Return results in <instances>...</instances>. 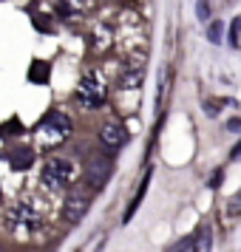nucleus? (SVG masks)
I'll return each instance as SVG.
<instances>
[{
    "instance_id": "obj_1",
    "label": "nucleus",
    "mask_w": 241,
    "mask_h": 252,
    "mask_svg": "<svg viewBox=\"0 0 241 252\" xmlns=\"http://www.w3.org/2000/svg\"><path fill=\"white\" fill-rule=\"evenodd\" d=\"M40 227H46V207L37 195L20 198L17 204L6 213V229L9 232H37Z\"/></svg>"
},
{
    "instance_id": "obj_2",
    "label": "nucleus",
    "mask_w": 241,
    "mask_h": 252,
    "mask_svg": "<svg viewBox=\"0 0 241 252\" xmlns=\"http://www.w3.org/2000/svg\"><path fill=\"white\" fill-rule=\"evenodd\" d=\"M105 80L97 74V71H88L85 77L80 80V88H77V99H80L82 108H88V111H94V108H100L105 99Z\"/></svg>"
},
{
    "instance_id": "obj_3",
    "label": "nucleus",
    "mask_w": 241,
    "mask_h": 252,
    "mask_svg": "<svg viewBox=\"0 0 241 252\" xmlns=\"http://www.w3.org/2000/svg\"><path fill=\"white\" fill-rule=\"evenodd\" d=\"M74 164L66 159H51L46 161V167H43V184H46L48 190H63V187H69L74 182Z\"/></svg>"
},
{
    "instance_id": "obj_4",
    "label": "nucleus",
    "mask_w": 241,
    "mask_h": 252,
    "mask_svg": "<svg viewBox=\"0 0 241 252\" xmlns=\"http://www.w3.org/2000/svg\"><path fill=\"white\" fill-rule=\"evenodd\" d=\"M40 130H43V136L48 139V142H66V139L71 136V119L63 111H51V114L43 119V125H40Z\"/></svg>"
},
{
    "instance_id": "obj_5",
    "label": "nucleus",
    "mask_w": 241,
    "mask_h": 252,
    "mask_svg": "<svg viewBox=\"0 0 241 252\" xmlns=\"http://www.w3.org/2000/svg\"><path fill=\"white\" fill-rule=\"evenodd\" d=\"M111 170H114V164H111V159H108V156H103V153H94V156H88L85 176H88V184H91V187H103V184L111 179Z\"/></svg>"
},
{
    "instance_id": "obj_6",
    "label": "nucleus",
    "mask_w": 241,
    "mask_h": 252,
    "mask_svg": "<svg viewBox=\"0 0 241 252\" xmlns=\"http://www.w3.org/2000/svg\"><path fill=\"white\" fill-rule=\"evenodd\" d=\"M88 213V198L80 193H74L66 198V207H63V216H66V221H71V224H77L82 216Z\"/></svg>"
},
{
    "instance_id": "obj_7",
    "label": "nucleus",
    "mask_w": 241,
    "mask_h": 252,
    "mask_svg": "<svg viewBox=\"0 0 241 252\" xmlns=\"http://www.w3.org/2000/svg\"><path fill=\"white\" fill-rule=\"evenodd\" d=\"M125 127H119V125H105L103 130H100V142H103L105 148H111V150H116V148H122L125 145Z\"/></svg>"
},
{
    "instance_id": "obj_8",
    "label": "nucleus",
    "mask_w": 241,
    "mask_h": 252,
    "mask_svg": "<svg viewBox=\"0 0 241 252\" xmlns=\"http://www.w3.org/2000/svg\"><path fill=\"white\" fill-rule=\"evenodd\" d=\"M32 161H34V150L32 148H20L12 153V170H26V167H32Z\"/></svg>"
},
{
    "instance_id": "obj_9",
    "label": "nucleus",
    "mask_w": 241,
    "mask_h": 252,
    "mask_svg": "<svg viewBox=\"0 0 241 252\" xmlns=\"http://www.w3.org/2000/svg\"><path fill=\"white\" fill-rule=\"evenodd\" d=\"M29 80L46 85V82H48V65H46V63H34V65L29 68Z\"/></svg>"
},
{
    "instance_id": "obj_10",
    "label": "nucleus",
    "mask_w": 241,
    "mask_h": 252,
    "mask_svg": "<svg viewBox=\"0 0 241 252\" xmlns=\"http://www.w3.org/2000/svg\"><path fill=\"white\" fill-rule=\"evenodd\" d=\"M221 34H224V23H221V20L210 23V29H207V37H210L213 43H221Z\"/></svg>"
},
{
    "instance_id": "obj_11",
    "label": "nucleus",
    "mask_w": 241,
    "mask_h": 252,
    "mask_svg": "<svg viewBox=\"0 0 241 252\" xmlns=\"http://www.w3.org/2000/svg\"><path fill=\"white\" fill-rule=\"evenodd\" d=\"M196 252H210V229H205L196 241Z\"/></svg>"
},
{
    "instance_id": "obj_12",
    "label": "nucleus",
    "mask_w": 241,
    "mask_h": 252,
    "mask_svg": "<svg viewBox=\"0 0 241 252\" xmlns=\"http://www.w3.org/2000/svg\"><path fill=\"white\" fill-rule=\"evenodd\" d=\"M196 12H199V20H210V6H207L205 0H199V6H196Z\"/></svg>"
},
{
    "instance_id": "obj_13",
    "label": "nucleus",
    "mask_w": 241,
    "mask_h": 252,
    "mask_svg": "<svg viewBox=\"0 0 241 252\" xmlns=\"http://www.w3.org/2000/svg\"><path fill=\"white\" fill-rule=\"evenodd\" d=\"M221 182H224V173H221V170H216V173H213V179H210V187L216 190V187H221Z\"/></svg>"
},
{
    "instance_id": "obj_14",
    "label": "nucleus",
    "mask_w": 241,
    "mask_h": 252,
    "mask_svg": "<svg viewBox=\"0 0 241 252\" xmlns=\"http://www.w3.org/2000/svg\"><path fill=\"white\" fill-rule=\"evenodd\" d=\"M227 130L239 133V130H241V119H230V122H227Z\"/></svg>"
},
{
    "instance_id": "obj_15",
    "label": "nucleus",
    "mask_w": 241,
    "mask_h": 252,
    "mask_svg": "<svg viewBox=\"0 0 241 252\" xmlns=\"http://www.w3.org/2000/svg\"><path fill=\"white\" fill-rule=\"evenodd\" d=\"M230 156H233V159H239V156H241V142L236 145V148H233V153H230Z\"/></svg>"
}]
</instances>
